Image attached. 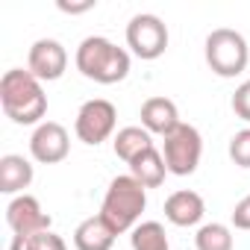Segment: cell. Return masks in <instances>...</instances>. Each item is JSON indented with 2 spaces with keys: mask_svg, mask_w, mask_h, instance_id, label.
<instances>
[{
  "mask_svg": "<svg viewBox=\"0 0 250 250\" xmlns=\"http://www.w3.org/2000/svg\"><path fill=\"white\" fill-rule=\"evenodd\" d=\"M68 68V50L62 47V42L56 39H39L33 42L30 53H27V71L42 80V83H53L65 74Z\"/></svg>",
  "mask_w": 250,
  "mask_h": 250,
  "instance_id": "obj_9",
  "label": "cell"
},
{
  "mask_svg": "<svg viewBox=\"0 0 250 250\" xmlns=\"http://www.w3.org/2000/svg\"><path fill=\"white\" fill-rule=\"evenodd\" d=\"M229 106H232L235 118H241V121H247V124H250V80H244V83L235 88V94H232Z\"/></svg>",
  "mask_w": 250,
  "mask_h": 250,
  "instance_id": "obj_21",
  "label": "cell"
},
{
  "mask_svg": "<svg viewBox=\"0 0 250 250\" xmlns=\"http://www.w3.org/2000/svg\"><path fill=\"white\" fill-rule=\"evenodd\" d=\"M232 229L227 227V224H218V221H212V224H203L200 229H197V235H194V247L197 250H232Z\"/></svg>",
  "mask_w": 250,
  "mask_h": 250,
  "instance_id": "obj_18",
  "label": "cell"
},
{
  "mask_svg": "<svg viewBox=\"0 0 250 250\" xmlns=\"http://www.w3.org/2000/svg\"><path fill=\"white\" fill-rule=\"evenodd\" d=\"M229 159H232L238 168H250V127L238 130V133L229 139Z\"/></svg>",
  "mask_w": 250,
  "mask_h": 250,
  "instance_id": "obj_19",
  "label": "cell"
},
{
  "mask_svg": "<svg viewBox=\"0 0 250 250\" xmlns=\"http://www.w3.org/2000/svg\"><path fill=\"white\" fill-rule=\"evenodd\" d=\"M130 174H133L145 188H159V186L165 183V177H168V165H165V159H162V150H159V147H150V150H145L142 156H136V159L130 162Z\"/></svg>",
  "mask_w": 250,
  "mask_h": 250,
  "instance_id": "obj_15",
  "label": "cell"
},
{
  "mask_svg": "<svg viewBox=\"0 0 250 250\" xmlns=\"http://www.w3.org/2000/svg\"><path fill=\"white\" fill-rule=\"evenodd\" d=\"M115 235L118 232L106 224L103 215H91L80 221V227L74 229V247L77 250H112Z\"/></svg>",
  "mask_w": 250,
  "mask_h": 250,
  "instance_id": "obj_14",
  "label": "cell"
},
{
  "mask_svg": "<svg viewBox=\"0 0 250 250\" xmlns=\"http://www.w3.org/2000/svg\"><path fill=\"white\" fill-rule=\"evenodd\" d=\"M59 9L68 12V15H80V12L94 9V0H85V3H65V0H59Z\"/></svg>",
  "mask_w": 250,
  "mask_h": 250,
  "instance_id": "obj_23",
  "label": "cell"
},
{
  "mask_svg": "<svg viewBox=\"0 0 250 250\" xmlns=\"http://www.w3.org/2000/svg\"><path fill=\"white\" fill-rule=\"evenodd\" d=\"M36 171L30 165V159L18 156V153H6L3 159H0V191L3 194H27L30 183H33Z\"/></svg>",
  "mask_w": 250,
  "mask_h": 250,
  "instance_id": "obj_13",
  "label": "cell"
},
{
  "mask_svg": "<svg viewBox=\"0 0 250 250\" xmlns=\"http://www.w3.org/2000/svg\"><path fill=\"white\" fill-rule=\"evenodd\" d=\"M200 156H203V139L191 124H180L171 136L162 139V159L168 165V174L174 177L194 174L200 165Z\"/></svg>",
  "mask_w": 250,
  "mask_h": 250,
  "instance_id": "obj_5",
  "label": "cell"
},
{
  "mask_svg": "<svg viewBox=\"0 0 250 250\" xmlns=\"http://www.w3.org/2000/svg\"><path fill=\"white\" fill-rule=\"evenodd\" d=\"M130 244H133V250H171L168 232L159 221H142L130 232Z\"/></svg>",
  "mask_w": 250,
  "mask_h": 250,
  "instance_id": "obj_17",
  "label": "cell"
},
{
  "mask_svg": "<svg viewBox=\"0 0 250 250\" xmlns=\"http://www.w3.org/2000/svg\"><path fill=\"white\" fill-rule=\"evenodd\" d=\"M203 53H206V65L212 68V74L229 80V77H238L247 62H250V47H247V39L238 33V30H229V27H218L206 36V44H203Z\"/></svg>",
  "mask_w": 250,
  "mask_h": 250,
  "instance_id": "obj_4",
  "label": "cell"
},
{
  "mask_svg": "<svg viewBox=\"0 0 250 250\" xmlns=\"http://www.w3.org/2000/svg\"><path fill=\"white\" fill-rule=\"evenodd\" d=\"M0 106L12 124H21V127L44 124L47 94L42 88V80H36L24 68H9L0 80Z\"/></svg>",
  "mask_w": 250,
  "mask_h": 250,
  "instance_id": "obj_1",
  "label": "cell"
},
{
  "mask_svg": "<svg viewBox=\"0 0 250 250\" xmlns=\"http://www.w3.org/2000/svg\"><path fill=\"white\" fill-rule=\"evenodd\" d=\"M229 221H232V227H235V229H250V194H247V197H241V200L232 206Z\"/></svg>",
  "mask_w": 250,
  "mask_h": 250,
  "instance_id": "obj_22",
  "label": "cell"
},
{
  "mask_svg": "<svg viewBox=\"0 0 250 250\" xmlns=\"http://www.w3.org/2000/svg\"><path fill=\"white\" fill-rule=\"evenodd\" d=\"M24 250H68V244H65V238H62L59 232L44 229V232L33 235V238L27 241V247H24Z\"/></svg>",
  "mask_w": 250,
  "mask_h": 250,
  "instance_id": "obj_20",
  "label": "cell"
},
{
  "mask_svg": "<svg viewBox=\"0 0 250 250\" xmlns=\"http://www.w3.org/2000/svg\"><path fill=\"white\" fill-rule=\"evenodd\" d=\"M115 124H118V109L112 100L106 97H94V100H85L74 118V133L83 145L88 147H97L103 145L106 139H112L115 133Z\"/></svg>",
  "mask_w": 250,
  "mask_h": 250,
  "instance_id": "obj_7",
  "label": "cell"
},
{
  "mask_svg": "<svg viewBox=\"0 0 250 250\" xmlns=\"http://www.w3.org/2000/svg\"><path fill=\"white\" fill-rule=\"evenodd\" d=\"M74 62L85 80H94L100 85H115L121 80H127V74H130V50L112 44L103 36L83 39Z\"/></svg>",
  "mask_w": 250,
  "mask_h": 250,
  "instance_id": "obj_2",
  "label": "cell"
},
{
  "mask_svg": "<svg viewBox=\"0 0 250 250\" xmlns=\"http://www.w3.org/2000/svg\"><path fill=\"white\" fill-rule=\"evenodd\" d=\"M127 47H130L133 56H139L145 62L159 59L168 50V27H165V21L159 15H150V12L133 15L130 24H127Z\"/></svg>",
  "mask_w": 250,
  "mask_h": 250,
  "instance_id": "obj_8",
  "label": "cell"
},
{
  "mask_svg": "<svg viewBox=\"0 0 250 250\" xmlns=\"http://www.w3.org/2000/svg\"><path fill=\"white\" fill-rule=\"evenodd\" d=\"M71 150V139H68V130L56 121H44L33 130L30 136V153L36 162L42 165H59Z\"/></svg>",
  "mask_w": 250,
  "mask_h": 250,
  "instance_id": "obj_10",
  "label": "cell"
},
{
  "mask_svg": "<svg viewBox=\"0 0 250 250\" xmlns=\"http://www.w3.org/2000/svg\"><path fill=\"white\" fill-rule=\"evenodd\" d=\"M6 224H9V229H12V247H9V250H24L27 241H30L33 235L50 229L53 221H50V215L42 209L39 197H33V194H18V197H12L9 206H6Z\"/></svg>",
  "mask_w": 250,
  "mask_h": 250,
  "instance_id": "obj_6",
  "label": "cell"
},
{
  "mask_svg": "<svg viewBox=\"0 0 250 250\" xmlns=\"http://www.w3.org/2000/svg\"><path fill=\"white\" fill-rule=\"evenodd\" d=\"M112 147H115V156L118 159H124V162H133L136 156H142L145 150H150V147H156L153 145V136L145 130V127H124V130H118V136L112 139Z\"/></svg>",
  "mask_w": 250,
  "mask_h": 250,
  "instance_id": "obj_16",
  "label": "cell"
},
{
  "mask_svg": "<svg viewBox=\"0 0 250 250\" xmlns=\"http://www.w3.org/2000/svg\"><path fill=\"white\" fill-rule=\"evenodd\" d=\"M203 215H206V203L191 188H180L165 200V218L174 227H197Z\"/></svg>",
  "mask_w": 250,
  "mask_h": 250,
  "instance_id": "obj_12",
  "label": "cell"
},
{
  "mask_svg": "<svg viewBox=\"0 0 250 250\" xmlns=\"http://www.w3.org/2000/svg\"><path fill=\"white\" fill-rule=\"evenodd\" d=\"M145 209H147V188L133 174L115 177L103 194V203H100V215L106 218V224L118 235L127 229L133 232L139 227V218Z\"/></svg>",
  "mask_w": 250,
  "mask_h": 250,
  "instance_id": "obj_3",
  "label": "cell"
},
{
  "mask_svg": "<svg viewBox=\"0 0 250 250\" xmlns=\"http://www.w3.org/2000/svg\"><path fill=\"white\" fill-rule=\"evenodd\" d=\"M139 118H142V127H145L150 136H162V139L171 136L180 124H183L177 103L168 100V97H147V100L142 103Z\"/></svg>",
  "mask_w": 250,
  "mask_h": 250,
  "instance_id": "obj_11",
  "label": "cell"
}]
</instances>
